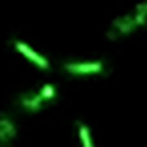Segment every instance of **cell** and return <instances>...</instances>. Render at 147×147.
Masks as SVG:
<instances>
[{
	"mask_svg": "<svg viewBox=\"0 0 147 147\" xmlns=\"http://www.w3.org/2000/svg\"><path fill=\"white\" fill-rule=\"evenodd\" d=\"M63 71L71 77H79V79H85V77H99L105 73V63L103 61H91V59H85V61H65L63 63Z\"/></svg>",
	"mask_w": 147,
	"mask_h": 147,
	"instance_id": "obj_1",
	"label": "cell"
},
{
	"mask_svg": "<svg viewBox=\"0 0 147 147\" xmlns=\"http://www.w3.org/2000/svg\"><path fill=\"white\" fill-rule=\"evenodd\" d=\"M139 30L135 18L131 12H123L119 16H115L107 28V38L109 40H123V38H129L133 36L135 32Z\"/></svg>",
	"mask_w": 147,
	"mask_h": 147,
	"instance_id": "obj_2",
	"label": "cell"
},
{
	"mask_svg": "<svg viewBox=\"0 0 147 147\" xmlns=\"http://www.w3.org/2000/svg\"><path fill=\"white\" fill-rule=\"evenodd\" d=\"M12 49H14L20 57H24L28 63H32V67L40 69V71H49V69H51V61H49L42 53H38L36 49H32L28 42H24V40H20V38H14V40H12Z\"/></svg>",
	"mask_w": 147,
	"mask_h": 147,
	"instance_id": "obj_3",
	"label": "cell"
},
{
	"mask_svg": "<svg viewBox=\"0 0 147 147\" xmlns=\"http://www.w3.org/2000/svg\"><path fill=\"white\" fill-rule=\"evenodd\" d=\"M16 107L24 113H40L47 105V101L42 99L38 89H26L22 93L16 95Z\"/></svg>",
	"mask_w": 147,
	"mask_h": 147,
	"instance_id": "obj_4",
	"label": "cell"
},
{
	"mask_svg": "<svg viewBox=\"0 0 147 147\" xmlns=\"http://www.w3.org/2000/svg\"><path fill=\"white\" fill-rule=\"evenodd\" d=\"M18 137V123L10 113H0V145H10Z\"/></svg>",
	"mask_w": 147,
	"mask_h": 147,
	"instance_id": "obj_5",
	"label": "cell"
},
{
	"mask_svg": "<svg viewBox=\"0 0 147 147\" xmlns=\"http://www.w3.org/2000/svg\"><path fill=\"white\" fill-rule=\"evenodd\" d=\"M77 139L81 147H95V139H93V131L85 121H77Z\"/></svg>",
	"mask_w": 147,
	"mask_h": 147,
	"instance_id": "obj_6",
	"label": "cell"
},
{
	"mask_svg": "<svg viewBox=\"0 0 147 147\" xmlns=\"http://www.w3.org/2000/svg\"><path fill=\"white\" fill-rule=\"evenodd\" d=\"M129 12L133 14V18H135V22H137V26H139V30L147 26V0L137 2Z\"/></svg>",
	"mask_w": 147,
	"mask_h": 147,
	"instance_id": "obj_7",
	"label": "cell"
},
{
	"mask_svg": "<svg viewBox=\"0 0 147 147\" xmlns=\"http://www.w3.org/2000/svg\"><path fill=\"white\" fill-rule=\"evenodd\" d=\"M38 91H40L42 99L47 101V105L55 103V101H57V97H59V91H57V87H55L53 83H45V85H40V87H38Z\"/></svg>",
	"mask_w": 147,
	"mask_h": 147,
	"instance_id": "obj_8",
	"label": "cell"
},
{
	"mask_svg": "<svg viewBox=\"0 0 147 147\" xmlns=\"http://www.w3.org/2000/svg\"><path fill=\"white\" fill-rule=\"evenodd\" d=\"M0 147H4V145H0Z\"/></svg>",
	"mask_w": 147,
	"mask_h": 147,
	"instance_id": "obj_9",
	"label": "cell"
}]
</instances>
